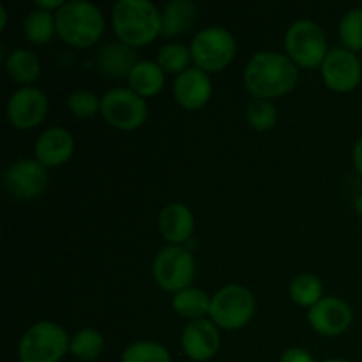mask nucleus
Returning a JSON list of instances; mask_svg holds the SVG:
<instances>
[{
  "label": "nucleus",
  "mask_w": 362,
  "mask_h": 362,
  "mask_svg": "<svg viewBox=\"0 0 362 362\" xmlns=\"http://www.w3.org/2000/svg\"><path fill=\"white\" fill-rule=\"evenodd\" d=\"M212 297L209 296L205 290L197 288V286H189L180 292L173 293L172 306L179 317L187 318L189 322L200 320L205 315L211 311Z\"/></svg>",
  "instance_id": "22"
},
{
  "label": "nucleus",
  "mask_w": 362,
  "mask_h": 362,
  "mask_svg": "<svg viewBox=\"0 0 362 362\" xmlns=\"http://www.w3.org/2000/svg\"><path fill=\"white\" fill-rule=\"evenodd\" d=\"M158 228L170 246H186L189 240H193L191 239L194 232L193 212L180 202H172L159 212Z\"/></svg>",
  "instance_id": "17"
},
{
  "label": "nucleus",
  "mask_w": 362,
  "mask_h": 362,
  "mask_svg": "<svg viewBox=\"0 0 362 362\" xmlns=\"http://www.w3.org/2000/svg\"><path fill=\"white\" fill-rule=\"evenodd\" d=\"M127 83L140 98H152L165 88L166 74L156 60H140L127 76Z\"/></svg>",
  "instance_id": "20"
},
{
  "label": "nucleus",
  "mask_w": 362,
  "mask_h": 362,
  "mask_svg": "<svg viewBox=\"0 0 362 362\" xmlns=\"http://www.w3.org/2000/svg\"><path fill=\"white\" fill-rule=\"evenodd\" d=\"M156 62L165 71V74H175V76H179L180 73L189 69V64L193 62V57H191L189 46L182 45V42H166V45H163L159 48Z\"/></svg>",
  "instance_id": "26"
},
{
  "label": "nucleus",
  "mask_w": 362,
  "mask_h": 362,
  "mask_svg": "<svg viewBox=\"0 0 362 362\" xmlns=\"http://www.w3.org/2000/svg\"><path fill=\"white\" fill-rule=\"evenodd\" d=\"M74 136L66 127L53 126L42 131L34 145V156L45 168L62 166L73 158Z\"/></svg>",
  "instance_id": "16"
},
{
  "label": "nucleus",
  "mask_w": 362,
  "mask_h": 362,
  "mask_svg": "<svg viewBox=\"0 0 362 362\" xmlns=\"http://www.w3.org/2000/svg\"><path fill=\"white\" fill-rule=\"evenodd\" d=\"M278 362H315V359L306 349L292 346V349H286L285 352L281 354V357H279Z\"/></svg>",
  "instance_id": "31"
},
{
  "label": "nucleus",
  "mask_w": 362,
  "mask_h": 362,
  "mask_svg": "<svg viewBox=\"0 0 362 362\" xmlns=\"http://www.w3.org/2000/svg\"><path fill=\"white\" fill-rule=\"evenodd\" d=\"M71 338L66 329L52 320L35 322L18 343L20 362H60L69 354Z\"/></svg>",
  "instance_id": "4"
},
{
  "label": "nucleus",
  "mask_w": 362,
  "mask_h": 362,
  "mask_svg": "<svg viewBox=\"0 0 362 362\" xmlns=\"http://www.w3.org/2000/svg\"><path fill=\"white\" fill-rule=\"evenodd\" d=\"M112 27L124 45L148 46L161 35V11L148 0H119L112 9Z\"/></svg>",
  "instance_id": "2"
},
{
  "label": "nucleus",
  "mask_w": 362,
  "mask_h": 362,
  "mask_svg": "<svg viewBox=\"0 0 362 362\" xmlns=\"http://www.w3.org/2000/svg\"><path fill=\"white\" fill-rule=\"evenodd\" d=\"M138 62L140 60L136 57V49L124 45L119 39L103 45L94 57V64L99 74H103L108 80L127 78Z\"/></svg>",
  "instance_id": "18"
},
{
  "label": "nucleus",
  "mask_w": 362,
  "mask_h": 362,
  "mask_svg": "<svg viewBox=\"0 0 362 362\" xmlns=\"http://www.w3.org/2000/svg\"><path fill=\"white\" fill-rule=\"evenodd\" d=\"M343 48L357 53L362 52V7H354L343 14L338 27Z\"/></svg>",
  "instance_id": "28"
},
{
  "label": "nucleus",
  "mask_w": 362,
  "mask_h": 362,
  "mask_svg": "<svg viewBox=\"0 0 362 362\" xmlns=\"http://www.w3.org/2000/svg\"><path fill=\"white\" fill-rule=\"evenodd\" d=\"M285 49L288 59L304 69L322 67L331 52L324 28L311 20H297L286 28Z\"/></svg>",
  "instance_id": "7"
},
{
  "label": "nucleus",
  "mask_w": 362,
  "mask_h": 362,
  "mask_svg": "<svg viewBox=\"0 0 362 362\" xmlns=\"http://www.w3.org/2000/svg\"><path fill=\"white\" fill-rule=\"evenodd\" d=\"M57 20L55 14L41 9H32L23 20V35L28 42L35 46H45L55 37Z\"/></svg>",
  "instance_id": "23"
},
{
  "label": "nucleus",
  "mask_w": 362,
  "mask_h": 362,
  "mask_svg": "<svg viewBox=\"0 0 362 362\" xmlns=\"http://www.w3.org/2000/svg\"><path fill=\"white\" fill-rule=\"evenodd\" d=\"M57 35L71 48L87 49L99 42L105 34V16L92 2L71 0L55 14Z\"/></svg>",
  "instance_id": "3"
},
{
  "label": "nucleus",
  "mask_w": 362,
  "mask_h": 362,
  "mask_svg": "<svg viewBox=\"0 0 362 362\" xmlns=\"http://www.w3.org/2000/svg\"><path fill=\"white\" fill-rule=\"evenodd\" d=\"M6 25H7L6 6H0V30H6Z\"/></svg>",
  "instance_id": "34"
},
{
  "label": "nucleus",
  "mask_w": 362,
  "mask_h": 362,
  "mask_svg": "<svg viewBox=\"0 0 362 362\" xmlns=\"http://www.w3.org/2000/svg\"><path fill=\"white\" fill-rule=\"evenodd\" d=\"M4 187L20 202H32L48 187V168L35 158H21L4 170Z\"/></svg>",
  "instance_id": "10"
},
{
  "label": "nucleus",
  "mask_w": 362,
  "mask_h": 362,
  "mask_svg": "<svg viewBox=\"0 0 362 362\" xmlns=\"http://www.w3.org/2000/svg\"><path fill=\"white\" fill-rule=\"evenodd\" d=\"M120 362H172V356L161 343L136 341L124 350Z\"/></svg>",
  "instance_id": "29"
},
{
  "label": "nucleus",
  "mask_w": 362,
  "mask_h": 362,
  "mask_svg": "<svg viewBox=\"0 0 362 362\" xmlns=\"http://www.w3.org/2000/svg\"><path fill=\"white\" fill-rule=\"evenodd\" d=\"M354 311L346 300L339 297H324L318 304L308 310V322L317 334L334 338L350 329Z\"/></svg>",
  "instance_id": "13"
},
{
  "label": "nucleus",
  "mask_w": 362,
  "mask_h": 362,
  "mask_svg": "<svg viewBox=\"0 0 362 362\" xmlns=\"http://www.w3.org/2000/svg\"><path fill=\"white\" fill-rule=\"evenodd\" d=\"M219 346H221L219 327L207 318L189 322L180 334V349L184 356L194 362L211 361L218 354Z\"/></svg>",
  "instance_id": "14"
},
{
  "label": "nucleus",
  "mask_w": 362,
  "mask_h": 362,
  "mask_svg": "<svg viewBox=\"0 0 362 362\" xmlns=\"http://www.w3.org/2000/svg\"><path fill=\"white\" fill-rule=\"evenodd\" d=\"M197 276V260L189 247L166 246L152 262V278L165 292L177 293L193 286Z\"/></svg>",
  "instance_id": "8"
},
{
  "label": "nucleus",
  "mask_w": 362,
  "mask_h": 362,
  "mask_svg": "<svg viewBox=\"0 0 362 362\" xmlns=\"http://www.w3.org/2000/svg\"><path fill=\"white\" fill-rule=\"evenodd\" d=\"M6 73L14 83L21 87H32L41 76V62L34 52L27 48H16L7 55Z\"/></svg>",
  "instance_id": "21"
},
{
  "label": "nucleus",
  "mask_w": 362,
  "mask_h": 362,
  "mask_svg": "<svg viewBox=\"0 0 362 362\" xmlns=\"http://www.w3.org/2000/svg\"><path fill=\"white\" fill-rule=\"evenodd\" d=\"M354 209H356L357 216H359V218H362V191H361L359 194H357L356 200H354Z\"/></svg>",
  "instance_id": "35"
},
{
  "label": "nucleus",
  "mask_w": 362,
  "mask_h": 362,
  "mask_svg": "<svg viewBox=\"0 0 362 362\" xmlns=\"http://www.w3.org/2000/svg\"><path fill=\"white\" fill-rule=\"evenodd\" d=\"M66 105L76 119H92L101 113V98L87 88H78L71 92L66 99Z\"/></svg>",
  "instance_id": "30"
},
{
  "label": "nucleus",
  "mask_w": 362,
  "mask_h": 362,
  "mask_svg": "<svg viewBox=\"0 0 362 362\" xmlns=\"http://www.w3.org/2000/svg\"><path fill=\"white\" fill-rule=\"evenodd\" d=\"M101 117L117 131H136L147 122L148 106L127 87L110 88L101 98Z\"/></svg>",
  "instance_id": "9"
},
{
  "label": "nucleus",
  "mask_w": 362,
  "mask_h": 362,
  "mask_svg": "<svg viewBox=\"0 0 362 362\" xmlns=\"http://www.w3.org/2000/svg\"><path fill=\"white\" fill-rule=\"evenodd\" d=\"M246 120L251 129L265 133L278 124V110L267 99H251L246 106Z\"/></svg>",
  "instance_id": "27"
},
{
  "label": "nucleus",
  "mask_w": 362,
  "mask_h": 362,
  "mask_svg": "<svg viewBox=\"0 0 362 362\" xmlns=\"http://www.w3.org/2000/svg\"><path fill=\"white\" fill-rule=\"evenodd\" d=\"M320 73L325 87L338 94L356 90L362 80L359 57L346 48L331 49L322 64Z\"/></svg>",
  "instance_id": "12"
},
{
  "label": "nucleus",
  "mask_w": 362,
  "mask_h": 362,
  "mask_svg": "<svg viewBox=\"0 0 362 362\" xmlns=\"http://www.w3.org/2000/svg\"><path fill=\"white\" fill-rule=\"evenodd\" d=\"M290 299L300 308H313L315 304L320 303L324 299V285H322L320 278L315 274L304 272V274L296 276L290 283Z\"/></svg>",
  "instance_id": "24"
},
{
  "label": "nucleus",
  "mask_w": 362,
  "mask_h": 362,
  "mask_svg": "<svg viewBox=\"0 0 362 362\" xmlns=\"http://www.w3.org/2000/svg\"><path fill=\"white\" fill-rule=\"evenodd\" d=\"M48 98L37 87H20L7 101V120L18 131L41 126L48 115Z\"/></svg>",
  "instance_id": "11"
},
{
  "label": "nucleus",
  "mask_w": 362,
  "mask_h": 362,
  "mask_svg": "<svg viewBox=\"0 0 362 362\" xmlns=\"http://www.w3.org/2000/svg\"><path fill=\"white\" fill-rule=\"evenodd\" d=\"M324 362H350V361L339 359V357H332V359H327V361H324Z\"/></svg>",
  "instance_id": "36"
},
{
  "label": "nucleus",
  "mask_w": 362,
  "mask_h": 362,
  "mask_svg": "<svg viewBox=\"0 0 362 362\" xmlns=\"http://www.w3.org/2000/svg\"><path fill=\"white\" fill-rule=\"evenodd\" d=\"M257 313V299L250 288L243 285H226L212 296L209 320L225 331H239L253 320Z\"/></svg>",
  "instance_id": "6"
},
{
  "label": "nucleus",
  "mask_w": 362,
  "mask_h": 362,
  "mask_svg": "<svg viewBox=\"0 0 362 362\" xmlns=\"http://www.w3.org/2000/svg\"><path fill=\"white\" fill-rule=\"evenodd\" d=\"M173 99L187 112L202 110L212 98L211 74L198 67H189L173 80Z\"/></svg>",
  "instance_id": "15"
},
{
  "label": "nucleus",
  "mask_w": 362,
  "mask_h": 362,
  "mask_svg": "<svg viewBox=\"0 0 362 362\" xmlns=\"http://www.w3.org/2000/svg\"><path fill=\"white\" fill-rule=\"evenodd\" d=\"M352 159H354V166H356L357 173H359L362 179V136L356 141V145H354Z\"/></svg>",
  "instance_id": "33"
},
{
  "label": "nucleus",
  "mask_w": 362,
  "mask_h": 362,
  "mask_svg": "<svg viewBox=\"0 0 362 362\" xmlns=\"http://www.w3.org/2000/svg\"><path fill=\"white\" fill-rule=\"evenodd\" d=\"M198 20V9L191 0H172L161 11V35L177 39L187 34Z\"/></svg>",
  "instance_id": "19"
},
{
  "label": "nucleus",
  "mask_w": 362,
  "mask_h": 362,
  "mask_svg": "<svg viewBox=\"0 0 362 362\" xmlns=\"http://www.w3.org/2000/svg\"><path fill=\"white\" fill-rule=\"evenodd\" d=\"M103 350H105V338H103V334L98 329H80V331L71 338L69 354L80 361H95L101 356Z\"/></svg>",
  "instance_id": "25"
},
{
  "label": "nucleus",
  "mask_w": 362,
  "mask_h": 362,
  "mask_svg": "<svg viewBox=\"0 0 362 362\" xmlns=\"http://www.w3.org/2000/svg\"><path fill=\"white\" fill-rule=\"evenodd\" d=\"M64 4H66L64 0H37V2H35V9L57 14V11H59Z\"/></svg>",
  "instance_id": "32"
},
{
  "label": "nucleus",
  "mask_w": 362,
  "mask_h": 362,
  "mask_svg": "<svg viewBox=\"0 0 362 362\" xmlns=\"http://www.w3.org/2000/svg\"><path fill=\"white\" fill-rule=\"evenodd\" d=\"M299 81L297 66L278 52H258L244 67V85L253 99L283 98L296 88Z\"/></svg>",
  "instance_id": "1"
},
{
  "label": "nucleus",
  "mask_w": 362,
  "mask_h": 362,
  "mask_svg": "<svg viewBox=\"0 0 362 362\" xmlns=\"http://www.w3.org/2000/svg\"><path fill=\"white\" fill-rule=\"evenodd\" d=\"M189 49L194 67L207 74H216L225 71L233 62L237 55V42L232 32L219 25H212L202 28L194 35Z\"/></svg>",
  "instance_id": "5"
}]
</instances>
